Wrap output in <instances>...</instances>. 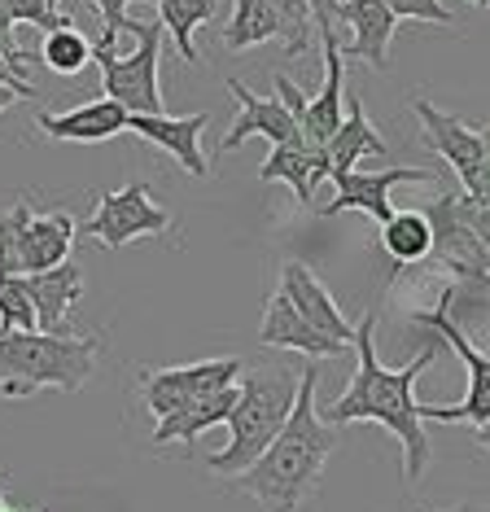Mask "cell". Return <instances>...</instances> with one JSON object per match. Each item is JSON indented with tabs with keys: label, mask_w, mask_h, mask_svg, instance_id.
I'll list each match as a JSON object with an SVG mask.
<instances>
[{
	"label": "cell",
	"mask_w": 490,
	"mask_h": 512,
	"mask_svg": "<svg viewBox=\"0 0 490 512\" xmlns=\"http://www.w3.org/2000/svg\"><path fill=\"white\" fill-rule=\"evenodd\" d=\"M14 101H22V92H18V88H9V84H0V110H9Z\"/></svg>",
	"instance_id": "cell-37"
},
{
	"label": "cell",
	"mask_w": 490,
	"mask_h": 512,
	"mask_svg": "<svg viewBox=\"0 0 490 512\" xmlns=\"http://www.w3.org/2000/svg\"><path fill=\"white\" fill-rule=\"evenodd\" d=\"M0 57H5L9 66H18V71H27L31 62H40V57H35V53L18 49V40H14V22L5 18V9H0Z\"/></svg>",
	"instance_id": "cell-33"
},
{
	"label": "cell",
	"mask_w": 490,
	"mask_h": 512,
	"mask_svg": "<svg viewBox=\"0 0 490 512\" xmlns=\"http://www.w3.org/2000/svg\"><path fill=\"white\" fill-rule=\"evenodd\" d=\"M0 512H35V508H18V504H9V495H5V486H0Z\"/></svg>",
	"instance_id": "cell-38"
},
{
	"label": "cell",
	"mask_w": 490,
	"mask_h": 512,
	"mask_svg": "<svg viewBox=\"0 0 490 512\" xmlns=\"http://www.w3.org/2000/svg\"><path fill=\"white\" fill-rule=\"evenodd\" d=\"M0 9H5V18L14 22H27V27H40L44 36H49V31H57V27H66L70 18H62L57 14V9L49 5V0H0Z\"/></svg>",
	"instance_id": "cell-30"
},
{
	"label": "cell",
	"mask_w": 490,
	"mask_h": 512,
	"mask_svg": "<svg viewBox=\"0 0 490 512\" xmlns=\"http://www.w3.org/2000/svg\"><path fill=\"white\" fill-rule=\"evenodd\" d=\"M464 215H469L473 237L482 241V250L490 254V206H469V202H464Z\"/></svg>",
	"instance_id": "cell-34"
},
{
	"label": "cell",
	"mask_w": 490,
	"mask_h": 512,
	"mask_svg": "<svg viewBox=\"0 0 490 512\" xmlns=\"http://www.w3.org/2000/svg\"><path fill=\"white\" fill-rule=\"evenodd\" d=\"M228 92L237 97V119H232V127H228V136H224V154L228 149H237V145H245L250 136H267L272 141V149H280V145H302V132H298V123H294V114H289L285 106H280L276 97H254L250 88L241 84V79H228Z\"/></svg>",
	"instance_id": "cell-15"
},
{
	"label": "cell",
	"mask_w": 490,
	"mask_h": 512,
	"mask_svg": "<svg viewBox=\"0 0 490 512\" xmlns=\"http://www.w3.org/2000/svg\"><path fill=\"white\" fill-rule=\"evenodd\" d=\"M49 5L57 9L62 0H49ZM92 5L101 9V40H110V44H119V36H123V27H127V5H136V0H92ZM145 5H154V0H145Z\"/></svg>",
	"instance_id": "cell-32"
},
{
	"label": "cell",
	"mask_w": 490,
	"mask_h": 512,
	"mask_svg": "<svg viewBox=\"0 0 490 512\" xmlns=\"http://www.w3.org/2000/svg\"><path fill=\"white\" fill-rule=\"evenodd\" d=\"M237 377H241V359H232V355L202 359V364H189V368H149V372H140V399H145V407L158 421H167L180 407L206 399V394H215L224 386H237Z\"/></svg>",
	"instance_id": "cell-9"
},
{
	"label": "cell",
	"mask_w": 490,
	"mask_h": 512,
	"mask_svg": "<svg viewBox=\"0 0 490 512\" xmlns=\"http://www.w3.org/2000/svg\"><path fill=\"white\" fill-rule=\"evenodd\" d=\"M298 394V368H250L237 377V407L228 416V442L206 464L215 477H241L254 460L272 447L280 425L294 412Z\"/></svg>",
	"instance_id": "cell-3"
},
{
	"label": "cell",
	"mask_w": 490,
	"mask_h": 512,
	"mask_svg": "<svg viewBox=\"0 0 490 512\" xmlns=\"http://www.w3.org/2000/svg\"><path fill=\"white\" fill-rule=\"evenodd\" d=\"M315 386H320V364H302L289 421L280 425L272 447L237 477V486L263 512H302L337 447L333 425H324L315 412Z\"/></svg>",
	"instance_id": "cell-2"
},
{
	"label": "cell",
	"mask_w": 490,
	"mask_h": 512,
	"mask_svg": "<svg viewBox=\"0 0 490 512\" xmlns=\"http://www.w3.org/2000/svg\"><path fill=\"white\" fill-rule=\"evenodd\" d=\"M171 228V211L167 206L154 202V193H149V184H123V189L114 193H101L97 197V211L92 219H84V237L101 241L105 250H123L127 241L136 237H158V232Z\"/></svg>",
	"instance_id": "cell-8"
},
{
	"label": "cell",
	"mask_w": 490,
	"mask_h": 512,
	"mask_svg": "<svg viewBox=\"0 0 490 512\" xmlns=\"http://www.w3.org/2000/svg\"><path fill=\"white\" fill-rule=\"evenodd\" d=\"M0 333H40L35 329L31 294H27V276L0 272Z\"/></svg>",
	"instance_id": "cell-28"
},
{
	"label": "cell",
	"mask_w": 490,
	"mask_h": 512,
	"mask_svg": "<svg viewBox=\"0 0 490 512\" xmlns=\"http://www.w3.org/2000/svg\"><path fill=\"white\" fill-rule=\"evenodd\" d=\"M259 342L272 346V351H298V355H311V359H337V355L350 351L346 342H333V337L315 333L311 324L294 311V302L280 294V289H276L272 298H267V307H263Z\"/></svg>",
	"instance_id": "cell-18"
},
{
	"label": "cell",
	"mask_w": 490,
	"mask_h": 512,
	"mask_svg": "<svg viewBox=\"0 0 490 512\" xmlns=\"http://www.w3.org/2000/svg\"><path fill=\"white\" fill-rule=\"evenodd\" d=\"M35 57H40L53 75H79L92 62V40L75 27V22H66V27H57L44 36V49Z\"/></svg>",
	"instance_id": "cell-27"
},
{
	"label": "cell",
	"mask_w": 490,
	"mask_h": 512,
	"mask_svg": "<svg viewBox=\"0 0 490 512\" xmlns=\"http://www.w3.org/2000/svg\"><path fill=\"white\" fill-rule=\"evenodd\" d=\"M477 442H482V451H490V421H486L482 429H477Z\"/></svg>",
	"instance_id": "cell-39"
},
{
	"label": "cell",
	"mask_w": 490,
	"mask_h": 512,
	"mask_svg": "<svg viewBox=\"0 0 490 512\" xmlns=\"http://www.w3.org/2000/svg\"><path fill=\"white\" fill-rule=\"evenodd\" d=\"M232 407H237V386H224V390L206 394V399H197L189 407H180V412H171L167 421H158L154 425V442L158 447H167V442H197L206 429L228 425Z\"/></svg>",
	"instance_id": "cell-23"
},
{
	"label": "cell",
	"mask_w": 490,
	"mask_h": 512,
	"mask_svg": "<svg viewBox=\"0 0 490 512\" xmlns=\"http://www.w3.org/2000/svg\"><path fill=\"white\" fill-rule=\"evenodd\" d=\"M210 114H189V119H171V114H127V132L145 136L149 145H158L162 154H171L189 176L206 180L210 162L202 154V132H206Z\"/></svg>",
	"instance_id": "cell-13"
},
{
	"label": "cell",
	"mask_w": 490,
	"mask_h": 512,
	"mask_svg": "<svg viewBox=\"0 0 490 512\" xmlns=\"http://www.w3.org/2000/svg\"><path fill=\"white\" fill-rule=\"evenodd\" d=\"M27 294L35 307V329L40 333H66V316L79 298H84V267L79 263H62L49 272L27 276Z\"/></svg>",
	"instance_id": "cell-19"
},
{
	"label": "cell",
	"mask_w": 490,
	"mask_h": 512,
	"mask_svg": "<svg viewBox=\"0 0 490 512\" xmlns=\"http://www.w3.org/2000/svg\"><path fill=\"white\" fill-rule=\"evenodd\" d=\"M259 180L263 184L285 180L298 202L315 211V189H320V180H329V158H324V149H311V145H280L259 167Z\"/></svg>",
	"instance_id": "cell-22"
},
{
	"label": "cell",
	"mask_w": 490,
	"mask_h": 512,
	"mask_svg": "<svg viewBox=\"0 0 490 512\" xmlns=\"http://www.w3.org/2000/svg\"><path fill=\"white\" fill-rule=\"evenodd\" d=\"M337 22L350 27V49H342V53L359 57V62L377 75L390 71V40H394L399 18L385 9V0H342V5H337Z\"/></svg>",
	"instance_id": "cell-17"
},
{
	"label": "cell",
	"mask_w": 490,
	"mask_h": 512,
	"mask_svg": "<svg viewBox=\"0 0 490 512\" xmlns=\"http://www.w3.org/2000/svg\"><path fill=\"white\" fill-rule=\"evenodd\" d=\"M320 44H324V84H320V97L307 101V114H302L298 132H302V145L311 149H324L333 141V132L342 127L346 119V84H342V44H337L333 27H320Z\"/></svg>",
	"instance_id": "cell-14"
},
{
	"label": "cell",
	"mask_w": 490,
	"mask_h": 512,
	"mask_svg": "<svg viewBox=\"0 0 490 512\" xmlns=\"http://www.w3.org/2000/svg\"><path fill=\"white\" fill-rule=\"evenodd\" d=\"M434 246L429 259L442 263L455 276V294H486L490 298V254L482 250V241L473 237L469 215H464V197L460 193H442L438 202H429L425 211Z\"/></svg>",
	"instance_id": "cell-7"
},
{
	"label": "cell",
	"mask_w": 490,
	"mask_h": 512,
	"mask_svg": "<svg viewBox=\"0 0 490 512\" xmlns=\"http://www.w3.org/2000/svg\"><path fill=\"white\" fill-rule=\"evenodd\" d=\"M40 132L49 141H75V145H101L110 136L127 132V110L119 101L101 97V101H88V106H75L66 114H40Z\"/></svg>",
	"instance_id": "cell-20"
},
{
	"label": "cell",
	"mask_w": 490,
	"mask_h": 512,
	"mask_svg": "<svg viewBox=\"0 0 490 512\" xmlns=\"http://www.w3.org/2000/svg\"><path fill=\"white\" fill-rule=\"evenodd\" d=\"M75 219L66 211H44L35 215L27 206L18 224V276H35L49 272V267H62L70 259V246H75Z\"/></svg>",
	"instance_id": "cell-16"
},
{
	"label": "cell",
	"mask_w": 490,
	"mask_h": 512,
	"mask_svg": "<svg viewBox=\"0 0 490 512\" xmlns=\"http://www.w3.org/2000/svg\"><path fill=\"white\" fill-rule=\"evenodd\" d=\"M280 294L294 302V311L311 324L315 333H324V337H333V342H346L350 346V337H355V324L342 316V307L333 302L329 285H324L307 263L289 259L285 267H280Z\"/></svg>",
	"instance_id": "cell-12"
},
{
	"label": "cell",
	"mask_w": 490,
	"mask_h": 512,
	"mask_svg": "<svg viewBox=\"0 0 490 512\" xmlns=\"http://www.w3.org/2000/svg\"><path fill=\"white\" fill-rule=\"evenodd\" d=\"M267 40H280V22L272 9H267V0H237L232 18L224 22V49L241 53V49H254V44H267Z\"/></svg>",
	"instance_id": "cell-26"
},
{
	"label": "cell",
	"mask_w": 490,
	"mask_h": 512,
	"mask_svg": "<svg viewBox=\"0 0 490 512\" xmlns=\"http://www.w3.org/2000/svg\"><path fill=\"white\" fill-rule=\"evenodd\" d=\"M473 5H477V9H490V0H473Z\"/></svg>",
	"instance_id": "cell-40"
},
{
	"label": "cell",
	"mask_w": 490,
	"mask_h": 512,
	"mask_svg": "<svg viewBox=\"0 0 490 512\" xmlns=\"http://www.w3.org/2000/svg\"><path fill=\"white\" fill-rule=\"evenodd\" d=\"M337 184V197L324 206L320 215H342V211H364L372 215L377 224L394 215L390 206V193L399 184H434V171L429 167H385V171H342L333 176Z\"/></svg>",
	"instance_id": "cell-11"
},
{
	"label": "cell",
	"mask_w": 490,
	"mask_h": 512,
	"mask_svg": "<svg viewBox=\"0 0 490 512\" xmlns=\"http://www.w3.org/2000/svg\"><path fill=\"white\" fill-rule=\"evenodd\" d=\"M324 158H329V180L342 176V171H355L359 158H390V145L377 136V127H372L364 101L355 92L346 97V119L333 132V141L324 145Z\"/></svg>",
	"instance_id": "cell-21"
},
{
	"label": "cell",
	"mask_w": 490,
	"mask_h": 512,
	"mask_svg": "<svg viewBox=\"0 0 490 512\" xmlns=\"http://www.w3.org/2000/svg\"><path fill=\"white\" fill-rule=\"evenodd\" d=\"M267 9L280 22V44H285V57L307 53L315 18H311V0H267Z\"/></svg>",
	"instance_id": "cell-29"
},
{
	"label": "cell",
	"mask_w": 490,
	"mask_h": 512,
	"mask_svg": "<svg viewBox=\"0 0 490 512\" xmlns=\"http://www.w3.org/2000/svg\"><path fill=\"white\" fill-rule=\"evenodd\" d=\"M136 36V53H119V44L97 40L92 44V62L101 66L105 97L119 101L127 114H167L158 92V57H162V22H136L127 18V27Z\"/></svg>",
	"instance_id": "cell-5"
},
{
	"label": "cell",
	"mask_w": 490,
	"mask_h": 512,
	"mask_svg": "<svg viewBox=\"0 0 490 512\" xmlns=\"http://www.w3.org/2000/svg\"><path fill=\"white\" fill-rule=\"evenodd\" d=\"M412 324H420V329L438 333L442 342L451 346L455 355H460L464 372H469V394H464V403L455 407H438V403H425L420 407V421H442V425H473L482 429L490 421V355L473 351L469 333L460 329V320H455V289L447 285L438 298L434 311H416Z\"/></svg>",
	"instance_id": "cell-6"
},
{
	"label": "cell",
	"mask_w": 490,
	"mask_h": 512,
	"mask_svg": "<svg viewBox=\"0 0 490 512\" xmlns=\"http://www.w3.org/2000/svg\"><path fill=\"white\" fill-rule=\"evenodd\" d=\"M394 18H420V22H438V27H451L455 14L442 0H385Z\"/></svg>",
	"instance_id": "cell-31"
},
{
	"label": "cell",
	"mask_w": 490,
	"mask_h": 512,
	"mask_svg": "<svg viewBox=\"0 0 490 512\" xmlns=\"http://www.w3.org/2000/svg\"><path fill=\"white\" fill-rule=\"evenodd\" d=\"M337 5H342V0H311L315 27H337Z\"/></svg>",
	"instance_id": "cell-35"
},
{
	"label": "cell",
	"mask_w": 490,
	"mask_h": 512,
	"mask_svg": "<svg viewBox=\"0 0 490 512\" xmlns=\"http://www.w3.org/2000/svg\"><path fill=\"white\" fill-rule=\"evenodd\" d=\"M420 512H490V504H451V508H420Z\"/></svg>",
	"instance_id": "cell-36"
},
{
	"label": "cell",
	"mask_w": 490,
	"mask_h": 512,
	"mask_svg": "<svg viewBox=\"0 0 490 512\" xmlns=\"http://www.w3.org/2000/svg\"><path fill=\"white\" fill-rule=\"evenodd\" d=\"M412 114L420 119V141H425V149H434V154L447 162V167L460 176V193L469 197L477 176H482V158H486V145H482V132L477 127H469L460 119V114H447L438 110L429 97H420V92H412Z\"/></svg>",
	"instance_id": "cell-10"
},
{
	"label": "cell",
	"mask_w": 490,
	"mask_h": 512,
	"mask_svg": "<svg viewBox=\"0 0 490 512\" xmlns=\"http://www.w3.org/2000/svg\"><path fill=\"white\" fill-rule=\"evenodd\" d=\"M97 337L75 333H0V394L31 399L40 390L75 394L97 372Z\"/></svg>",
	"instance_id": "cell-4"
},
{
	"label": "cell",
	"mask_w": 490,
	"mask_h": 512,
	"mask_svg": "<svg viewBox=\"0 0 490 512\" xmlns=\"http://www.w3.org/2000/svg\"><path fill=\"white\" fill-rule=\"evenodd\" d=\"M359 355V368L350 377V386L342 399H333L329 407H315L324 425H355V421H368V425H385L394 438L403 442V477L407 482H420L429 469V438H425V421H420V403H416V377L425 368L438 364L442 355V337H429L425 351H420L407 368H385L377 359V311H368L359 320L355 337H350Z\"/></svg>",
	"instance_id": "cell-1"
},
{
	"label": "cell",
	"mask_w": 490,
	"mask_h": 512,
	"mask_svg": "<svg viewBox=\"0 0 490 512\" xmlns=\"http://www.w3.org/2000/svg\"><path fill=\"white\" fill-rule=\"evenodd\" d=\"M158 5V22L162 31L175 40V49L189 66H197V44H193V31L215 22V0H154Z\"/></svg>",
	"instance_id": "cell-25"
},
{
	"label": "cell",
	"mask_w": 490,
	"mask_h": 512,
	"mask_svg": "<svg viewBox=\"0 0 490 512\" xmlns=\"http://www.w3.org/2000/svg\"><path fill=\"white\" fill-rule=\"evenodd\" d=\"M381 246L394 263H425L429 246H434V232H429V219L420 211H394L381 224Z\"/></svg>",
	"instance_id": "cell-24"
}]
</instances>
